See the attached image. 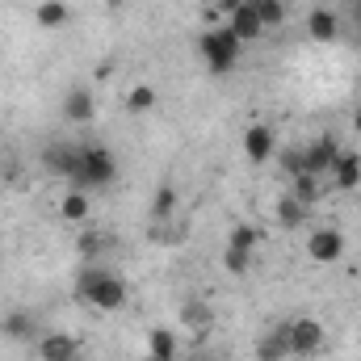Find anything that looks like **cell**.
Wrapping results in <instances>:
<instances>
[{
	"mask_svg": "<svg viewBox=\"0 0 361 361\" xmlns=\"http://www.w3.org/2000/svg\"><path fill=\"white\" fill-rule=\"evenodd\" d=\"M72 294H76V302H85L92 311H118V307L126 302V281H122V273L89 261L85 269L76 273Z\"/></svg>",
	"mask_w": 361,
	"mask_h": 361,
	"instance_id": "1",
	"label": "cell"
},
{
	"mask_svg": "<svg viewBox=\"0 0 361 361\" xmlns=\"http://www.w3.org/2000/svg\"><path fill=\"white\" fill-rule=\"evenodd\" d=\"M197 55H202L210 76H227V72H235V63L244 55V42L231 34V25H206L202 38H197Z\"/></svg>",
	"mask_w": 361,
	"mask_h": 361,
	"instance_id": "2",
	"label": "cell"
},
{
	"mask_svg": "<svg viewBox=\"0 0 361 361\" xmlns=\"http://www.w3.org/2000/svg\"><path fill=\"white\" fill-rule=\"evenodd\" d=\"M118 180V160L109 147L101 143H80V160H76V173H72V189H109Z\"/></svg>",
	"mask_w": 361,
	"mask_h": 361,
	"instance_id": "3",
	"label": "cell"
},
{
	"mask_svg": "<svg viewBox=\"0 0 361 361\" xmlns=\"http://www.w3.org/2000/svg\"><path fill=\"white\" fill-rule=\"evenodd\" d=\"M328 349V332L315 315H294L290 319V361H315Z\"/></svg>",
	"mask_w": 361,
	"mask_h": 361,
	"instance_id": "4",
	"label": "cell"
},
{
	"mask_svg": "<svg viewBox=\"0 0 361 361\" xmlns=\"http://www.w3.org/2000/svg\"><path fill=\"white\" fill-rule=\"evenodd\" d=\"M257 227L252 223H235L231 227V235H227V248H223V269L235 273V277H244L248 265H252V252H257Z\"/></svg>",
	"mask_w": 361,
	"mask_h": 361,
	"instance_id": "5",
	"label": "cell"
},
{
	"mask_svg": "<svg viewBox=\"0 0 361 361\" xmlns=\"http://www.w3.org/2000/svg\"><path fill=\"white\" fill-rule=\"evenodd\" d=\"M345 248H349V240H345L341 227H315L311 240H307V257L315 265H336L345 257Z\"/></svg>",
	"mask_w": 361,
	"mask_h": 361,
	"instance_id": "6",
	"label": "cell"
},
{
	"mask_svg": "<svg viewBox=\"0 0 361 361\" xmlns=\"http://www.w3.org/2000/svg\"><path fill=\"white\" fill-rule=\"evenodd\" d=\"M227 25H231V34H235L244 47L265 34L261 13H257V0H231V4H227Z\"/></svg>",
	"mask_w": 361,
	"mask_h": 361,
	"instance_id": "7",
	"label": "cell"
},
{
	"mask_svg": "<svg viewBox=\"0 0 361 361\" xmlns=\"http://www.w3.org/2000/svg\"><path fill=\"white\" fill-rule=\"evenodd\" d=\"M336 156H341L336 135H315L311 143H302V164H307V173H315V177H328V169H332Z\"/></svg>",
	"mask_w": 361,
	"mask_h": 361,
	"instance_id": "8",
	"label": "cell"
},
{
	"mask_svg": "<svg viewBox=\"0 0 361 361\" xmlns=\"http://www.w3.org/2000/svg\"><path fill=\"white\" fill-rule=\"evenodd\" d=\"M244 156H248V164H269L277 156V135L269 122H252L244 130Z\"/></svg>",
	"mask_w": 361,
	"mask_h": 361,
	"instance_id": "9",
	"label": "cell"
},
{
	"mask_svg": "<svg viewBox=\"0 0 361 361\" xmlns=\"http://www.w3.org/2000/svg\"><path fill=\"white\" fill-rule=\"evenodd\" d=\"M180 328H189L193 341L202 345V341L214 332V307H210L206 298H189V302H180Z\"/></svg>",
	"mask_w": 361,
	"mask_h": 361,
	"instance_id": "10",
	"label": "cell"
},
{
	"mask_svg": "<svg viewBox=\"0 0 361 361\" xmlns=\"http://www.w3.org/2000/svg\"><path fill=\"white\" fill-rule=\"evenodd\" d=\"M357 185H361V156L349 152V147H341V156H336L332 169H328V189L349 193V189H357Z\"/></svg>",
	"mask_w": 361,
	"mask_h": 361,
	"instance_id": "11",
	"label": "cell"
},
{
	"mask_svg": "<svg viewBox=\"0 0 361 361\" xmlns=\"http://www.w3.org/2000/svg\"><path fill=\"white\" fill-rule=\"evenodd\" d=\"M76 160H80V143H51V147L42 152V169L59 180H72Z\"/></svg>",
	"mask_w": 361,
	"mask_h": 361,
	"instance_id": "12",
	"label": "cell"
},
{
	"mask_svg": "<svg viewBox=\"0 0 361 361\" xmlns=\"http://www.w3.org/2000/svg\"><path fill=\"white\" fill-rule=\"evenodd\" d=\"M63 118H68V122H76V126L92 122V118H97V97H92V89L72 85V89L63 92Z\"/></svg>",
	"mask_w": 361,
	"mask_h": 361,
	"instance_id": "13",
	"label": "cell"
},
{
	"mask_svg": "<svg viewBox=\"0 0 361 361\" xmlns=\"http://www.w3.org/2000/svg\"><path fill=\"white\" fill-rule=\"evenodd\" d=\"M80 357V341L72 332H47L38 336V361H72Z\"/></svg>",
	"mask_w": 361,
	"mask_h": 361,
	"instance_id": "14",
	"label": "cell"
},
{
	"mask_svg": "<svg viewBox=\"0 0 361 361\" xmlns=\"http://www.w3.org/2000/svg\"><path fill=\"white\" fill-rule=\"evenodd\" d=\"M257 361H290V319L273 324L269 332L257 341Z\"/></svg>",
	"mask_w": 361,
	"mask_h": 361,
	"instance_id": "15",
	"label": "cell"
},
{
	"mask_svg": "<svg viewBox=\"0 0 361 361\" xmlns=\"http://www.w3.org/2000/svg\"><path fill=\"white\" fill-rule=\"evenodd\" d=\"M273 219H277V227H281V231H298V227L311 219V210H307V206H302L290 189H286V193L273 202Z\"/></svg>",
	"mask_w": 361,
	"mask_h": 361,
	"instance_id": "16",
	"label": "cell"
},
{
	"mask_svg": "<svg viewBox=\"0 0 361 361\" xmlns=\"http://www.w3.org/2000/svg\"><path fill=\"white\" fill-rule=\"evenodd\" d=\"M290 193L307 206V210H315L319 202H324V193H328V177H315V173H298V177H290Z\"/></svg>",
	"mask_w": 361,
	"mask_h": 361,
	"instance_id": "17",
	"label": "cell"
},
{
	"mask_svg": "<svg viewBox=\"0 0 361 361\" xmlns=\"http://www.w3.org/2000/svg\"><path fill=\"white\" fill-rule=\"evenodd\" d=\"M307 34H311L315 42H336V38H341V21H336V13H332V8H311V17H307Z\"/></svg>",
	"mask_w": 361,
	"mask_h": 361,
	"instance_id": "18",
	"label": "cell"
},
{
	"mask_svg": "<svg viewBox=\"0 0 361 361\" xmlns=\"http://www.w3.org/2000/svg\"><path fill=\"white\" fill-rule=\"evenodd\" d=\"M34 21H38L42 30H59V25L72 21V8H68V0H42V4L34 8Z\"/></svg>",
	"mask_w": 361,
	"mask_h": 361,
	"instance_id": "19",
	"label": "cell"
},
{
	"mask_svg": "<svg viewBox=\"0 0 361 361\" xmlns=\"http://www.w3.org/2000/svg\"><path fill=\"white\" fill-rule=\"evenodd\" d=\"M147 214H152V223H156V227L173 223V219H177V189H173V185H160V189H156V197H152V210H147Z\"/></svg>",
	"mask_w": 361,
	"mask_h": 361,
	"instance_id": "20",
	"label": "cell"
},
{
	"mask_svg": "<svg viewBox=\"0 0 361 361\" xmlns=\"http://www.w3.org/2000/svg\"><path fill=\"white\" fill-rule=\"evenodd\" d=\"M0 332L13 336V341H34V336H38V324H34L30 311H8V315L0 319Z\"/></svg>",
	"mask_w": 361,
	"mask_h": 361,
	"instance_id": "21",
	"label": "cell"
},
{
	"mask_svg": "<svg viewBox=\"0 0 361 361\" xmlns=\"http://www.w3.org/2000/svg\"><path fill=\"white\" fill-rule=\"evenodd\" d=\"M89 193H85V189H68V193H63V202H59V219H63V223H85V219H89Z\"/></svg>",
	"mask_w": 361,
	"mask_h": 361,
	"instance_id": "22",
	"label": "cell"
},
{
	"mask_svg": "<svg viewBox=\"0 0 361 361\" xmlns=\"http://www.w3.org/2000/svg\"><path fill=\"white\" fill-rule=\"evenodd\" d=\"M147 353L152 357H180V341L173 328H152L147 332Z\"/></svg>",
	"mask_w": 361,
	"mask_h": 361,
	"instance_id": "23",
	"label": "cell"
},
{
	"mask_svg": "<svg viewBox=\"0 0 361 361\" xmlns=\"http://www.w3.org/2000/svg\"><path fill=\"white\" fill-rule=\"evenodd\" d=\"M76 248H80V257H85V261H97L101 252H109V248H118V240H114L109 231H80V240H76Z\"/></svg>",
	"mask_w": 361,
	"mask_h": 361,
	"instance_id": "24",
	"label": "cell"
},
{
	"mask_svg": "<svg viewBox=\"0 0 361 361\" xmlns=\"http://www.w3.org/2000/svg\"><path fill=\"white\" fill-rule=\"evenodd\" d=\"M126 109L130 114H152L156 109V89L152 85H135V89L126 92Z\"/></svg>",
	"mask_w": 361,
	"mask_h": 361,
	"instance_id": "25",
	"label": "cell"
},
{
	"mask_svg": "<svg viewBox=\"0 0 361 361\" xmlns=\"http://www.w3.org/2000/svg\"><path fill=\"white\" fill-rule=\"evenodd\" d=\"M257 13H261V25L273 30V25H286V0H257Z\"/></svg>",
	"mask_w": 361,
	"mask_h": 361,
	"instance_id": "26",
	"label": "cell"
},
{
	"mask_svg": "<svg viewBox=\"0 0 361 361\" xmlns=\"http://www.w3.org/2000/svg\"><path fill=\"white\" fill-rule=\"evenodd\" d=\"M281 169H286V177L307 173V164H302V147H281Z\"/></svg>",
	"mask_w": 361,
	"mask_h": 361,
	"instance_id": "27",
	"label": "cell"
},
{
	"mask_svg": "<svg viewBox=\"0 0 361 361\" xmlns=\"http://www.w3.org/2000/svg\"><path fill=\"white\" fill-rule=\"evenodd\" d=\"M349 21L361 30V0H349Z\"/></svg>",
	"mask_w": 361,
	"mask_h": 361,
	"instance_id": "28",
	"label": "cell"
},
{
	"mask_svg": "<svg viewBox=\"0 0 361 361\" xmlns=\"http://www.w3.org/2000/svg\"><path fill=\"white\" fill-rule=\"evenodd\" d=\"M353 130H357V135H361V105H357V109H353Z\"/></svg>",
	"mask_w": 361,
	"mask_h": 361,
	"instance_id": "29",
	"label": "cell"
},
{
	"mask_svg": "<svg viewBox=\"0 0 361 361\" xmlns=\"http://www.w3.org/2000/svg\"><path fill=\"white\" fill-rule=\"evenodd\" d=\"M122 4H126V0H105V8H114V13H118Z\"/></svg>",
	"mask_w": 361,
	"mask_h": 361,
	"instance_id": "30",
	"label": "cell"
},
{
	"mask_svg": "<svg viewBox=\"0 0 361 361\" xmlns=\"http://www.w3.org/2000/svg\"><path fill=\"white\" fill-rule=\"evenodd\" d=\"M143 361H180V357H152V353H147Z\"/></svg>",
	"mask_w": 361,
	"mask_h": 361,
	"instance_id": "31",
	"label": "cell"
},
{
	"mask_svg": "<svg viewBox=\"0 0 361 361\" xmlns=\"http://www.w3.org/2000/svg\"><path fill=\"white\" fill-rule=\"evenodd\" d=\"M180 361H206V357H202V353H193V357H180Z\"/></svg>",
	"mask_w": 361,
	"mask_h": 361,
	"instance_id": "32",
	"label": "cell"
},
{
	"mask_svg": "<svg viewBox=\"0 0 361 361\" xmlns=\"http://www.w3.org/2000/svg\"><path fill=\"white\" fill-rule=\"evenodd\" d=\"M72 361H85V353H80V357H72Z\"/></svg>",
	"mask_w": 361,
	"mask_h": 361,
	"instance_id": "33",
	"label": "cell"
},
{
	"mask_svg": "<svg viewBox=\"0 0 361 361\" xmlns=\"http://www.w3.org/2000/svg\"><path fill=\"white\" fill-rule=\"evenodd\" d=\"M0 273H4V269H0Z\"/></svg>",
	"mask_w": 361,
	"mask_h": 361,
	"instance_id": "34",
	"label": "cell"
}]
</instances>
